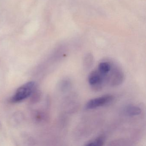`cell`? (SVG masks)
I'll return each instance as SVG.
<instances>
[{
	"label": "cell",
	"instance_id": "6da1fadb",
	"mask_svg": "<svg viewBox=\"0 0 146 146\" xmlns=\"http://www.w3.org/2000/svg\"><path fill=\"white\" fill-rule=\"evenodd\" d=\"M35 88V83L31 82L26 83L17 90L11 98V102L13 103H17L23 101L32 94Z\"/></svg>",
	"mask_w": 146,
	"mask_h": 146
},
{
	"label": "cell",
	"instance_id": "7a4b0ae2",
	"mask_svg": "<svg viewBox=\"0 0 146 146\" xmlns=\"http://www.w3.org/2000/svg\"><path fill=\"white\" fill-rule=\"evenodd\" d=\"M107 76L102 75L98 70L90 72L88 78L89 84L95 91H100L102 88L106 81Z\"/></svg>",
	"mask_w": 146,
	"mask_h": 146
},
{
	"label": "cell",
	"instance_id": "3957f363",
	"mask_svg": "<svg viewBox=\"0 0 146 146\" xmlns=\"http://www.w3.org/2000/svg\"><path fill=\"white\" fill-rule=\"evenodd\" d=\"M124 78L123 71L117 66H114L107 75L106 81L112 87L118 86L122 83Z\"/></svg>",
	"mask_w": 146,
	"mask_h": 146
},
{
	"label": "cell",
	"instance_id": "277c9868",
	"mask_svg": "<svg viewBox=\"0 0 146 146\" xmlns=\"http://www.w3.org/2000/svg\"><path fill=\"white\" fill-rule=\"evenodd\" d=\"M114 100V97L110 95L103 96L94 98L89 101L85 105V109L87 110L94 109L100 107L106 106L111 102Z\"/></svg>",
	"mask_w": 146,
	"mask_h": 146
},
{
	"label": "cell",
	"instance_id": "5b68a950",
	"mask_svg": "<svg viewBox=\"0 0 146 146\" xmlns=\"http://www.w3.org/2000/svg\"><path fill=\"white\" fill-rule=\"evenodd\" d=\"M142 110L140 108L137 106L129 105L125 108L124 112L127 116H135L141 113Z\"/></svg>",
	"mask_w": 146,
	"mask_h": 146
},
{
	"label": "cell",
	"instance_id": "8992f818",
	"mask_svg": "<svg viewBox=\"0 0 146 146\" xmlns=\"http://www.w3.org/2000/svg\"><path fill=\"white\" fill-rule=\"evenodd\" d=\"M112 68V64L108 62H101L98 66L97 70L102 75L107 76Z\"/></svg>",
	"mask_w": 146,
	"mask_h": 146
},
{
	"label": "cell",
	"instance_id": "52a82bcc",
	"mask_svg": "<svg viewBox=\"0 0 146 146\" xmlns=\"http://www.w3.org/2000/svg\"><path fill=\"white\" fill-rule=\"evenodd\" d=\"M106 138L104 136H100L95 139L88 141L85 146H101L104 145Z\"/></svg>",
	"mask_w": 146,
	"mask_h": 146
},
{
	"label": "cell",
	"instance_id": "ba28073f",
	"mask_svg": "<svg viewBox=\"0 0 146 146\" xmlns=\"http://www.w3.org/2000/svg\"><path fill=\"white\" fill-rule=\"evenodd\" d=\"M94 60L93 57L90 54L86 55L84 60V66L86 69L91 68L93 64Z\"/></svg>",
	"mask_w": 146,
	"mask_h": 146
},
{
	"label": "cell",
	"instance_id": "9c48e42d",
	"mask_svg": "<svg viewBox=\"0 0 146 146\" xmlns=\"http://www.w3.org/2000/svg\"><path fill=\"white\" fill-rule=\"evenodd\" d=\"M71 85V82L69 78L64 79L60 84V88L61 90L63 91L68 90L70 88Z\"/></svg>",
	"mask_w": 146,
	"mask_h": 146
}]
</instances>
